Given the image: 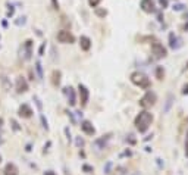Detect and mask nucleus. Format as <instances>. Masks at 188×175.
I'll use <instances>...</instances> for the list:
<instances>
[{
  "mask_svg": "<svg viewBox=\"0 0 188 175\" xmlns=\"http://www.w3.org/2000/svg\"><path fill=\"white\" fill-rule=\"evenodd\" d=\"M46 175H54V172H53V171H47V172H46Z\"/></svg>",
  "mask_w": 188,
  "mask_h": 175,
  "instance_id": "nucleus-32",
  "label": "nucleus"
},
{
  "mask_svg": "<svg viewBox=\"0 0 188 175\" xmlns=\"http://www.w3.org/2000/svg\"><path fill=\"white\" fill-rule=\"evenodd\" d=\"M77 144H78V146H82V144H84V141L81 140V139H78V140H77Z\"/></svg>",
  "mask_w": 188,
  "mask_h": 175,
  "instance_id": "nucleus-30",
  "label": "nucleus"
},
{
  "mask_svg": "<svg viewBox=\"0 0 188 175\" xmlns=\"http://www.w3.org/2000/svg\"><path fill=\"white\" fill-rule=\"evenodd\" d=\"M159 3H160V6L165 9V7H168V0H159Z\"/></svg>",
  "mask_w": 188,
  "mask_h": 175,
  "instance_id": "nucleus-24",
  "label": "nucleus"
},
{
  "mask_svg": "<svg viewBox=\"0 0 188 175\" xmlns=\"http://www.w3.org/2000/svg\"><path fill=\"white\" fill-rule=\"evenodd\" d=\"M0 160H1V156H0Z\"/></svg>",
  "mask_w": 188,
  "mask_h": 175,
  "instance_id": "nucleus-33",
  "label": "nucleus"
},
{
  "mask_svg": "<svg viewBox=\"0 0 188 175\" xmlns=\"http://www.w3.org/2000/svg\"><path fill=\"white\" fill-rule=\"evenodd\" d=\"M84 171H87V172H91V171H93V168H91V166H88V165H84Z\"/></svg>",
  "mask_w": 188,
  "mask_h": 175,
  "instance_id": "nucleus-28",
  "label": "nucleus"
},
{
  "mask_svg": "<svg viewBox=\"0 0 188 175\" xmlns=\"http://www.w3.org/2000/svg\"><path fill=\"white\" fill-rule=\"evenodd\" d=\"M81 130H82L85 134H88V136H93V134L96 133V128L93 127V124L90 122V121H84V122L81 124Z\"/></svg>",
  "mask_w": 188,
  "mask_h": 175,
  "instance_id": "nucleus-9",
  "label": "nucleus"
},
{
  "mask_svg": "<svg viewBox=\"0 0 188 175\" xmlns=\"http://www.w3.org/2000/svg\"><path fill=\"white\" fill-rule=\"evenodd\" d=\"M78 90H80V99H81V105L85 106L87 103H88L90 91H88V88H87L84 84H80V86H78Z\"/></svg>",
  "mask_w": 188,
  "mask_h": 175,
  "instance_id": "nucleus-5",
  "label": "nucleus"
},
{
  "mask_svg": "<svg viewBox=\"0 0 188 175\" xmlns=\"http://www.w3.org/2000/svg\"><path fill=\"white\" fill-rule=\"evenodd\" d=\"M1 81H3V86H4V88H6V90H9V87H10V86H9V83H7V77H4V75H3V77H1Z\"/></svg>",
  "mask_w": 188,
  "mask_h": 175,
  "instance_id": "nucleus-20",
  "label": "nucleus"
},
{
  "mask_svg": "<svg viewBox=\"0 0 188 175\" xmlns=\"http://www.w3.org/2000/svg\"><path fill=\"white\" fill-rule=\"evenodd\" d=\"M51 3H53V7H54V9H59V1H57V0H51Z\"/></svg>",
  "mask_w": 188,
  "mask_h": 175,
  "instance_id": "nucleus-27",
  "label": "nucleus"
},
{
  "mask_svg": "<svg viewBox=\"0 0 188 175\" xmlns=\"http://www.w3.org/2000/svg\"><path fill=\"white\" fill-rule=\"evenodd\" d=\"M152 121H153V115L152 113H149L147 110L140 112V115L135 118V127H137V130L140 133H146L149 130Z\"/></svg>",
  "mask_w": 188,
  "mask_h": 175,
  "instance_id": "nucleus-1",
  "label": "nucleus"
},
{
  "mask_svg": "<svg viewBox=\"0 0 188 175\" xmlns=\"http://www.w3.org/2000/svg\"><path fill=\"white\" fill-rule=\"evenodd\" d=\"M65 93H66V96H68L69 105L75 106V103H77V97H75V91H74V88H72V87H66V88H65Z\"/></svg>",
  "mask_w": 188,
  "mask_h": 175,
  "instance_id": "nucleus-10",
  "label": "nucleus"
},
{
  "mask_svg": "<svg viewBox=\"0 0 188 175\" xmlns=\"http://www.w3.org/2000/svg\"><path fill=\"white\" fill-rule=\"evenodd\" d=\"M51 77H53V84L54 86H59L60 84V72L59 71H53V74H51Z\"/></svg>",
  "mask_w": 188,
  "mask_h": 175,
  "instance_id": "nucleus-17",
  "label": "nucleus"
},
{
  "mask_svg": "<svg viewBox=\"0 0 188 175\" xmlns=\"http://www.w3.org/2000/svg\"><path fill=\"white\" fill-rule=\"evenodd\" d=\"M156 75H157V78L159 80H162L163 78V75H165V71L162 66H157V69H156Z\"/></svg>",
  "mask_w": 188,
  "mask_h": 175,
  "instance_id": "nucleus-19",
  "label": "nucleus"
},
{
  "mask_svg": "<svg viewBox=\"0 0 188 175\" xmlns=\"http://www.w3.org/2000/svg\"><path fill=\"white\" fill-rule=\"evenodd\" d=\"M131 81L138 86V87L141 88H149L150 87V80L144 75V74H141V72H134V74H131Z\"/></svg>",
  "mask_w": 188,
  "mask_h": 175,
  "instance_id": "nucleus-2",
  "label": "nucleus"
},
{
  "mask_svg": "<svg viewBox=\"0 0 188 175\" xmlns=\"http://www.w3.org/2000/svg\"><path fill=\"white\" fill-rule=\"evenodd\" d=\"M80 46H81V49L82 50H90V47H91V40L85 37V35H82L81 38H80Z\"/></svg>",
  "mask_w": 188,
  "mask_h": 175,
  "instance_id": "nucleus-13",
  "label": "nucleus"
},
{
  "mask_svg": "<svg viewBox=\"0 0 188 175\" xmlns=\"http://www.w3.org/2000/svg\"><path fill=\"white\" fill-rule=\"evenodd\" d=\"M31 46H33V41H31V40H28V41L24 44V49H25V56H24V59H30V57H31V53H33Z\"/></svg>",
  "mask_w": 188,
  "mask_h": 175,
  "instance_id": "nucleus-15",
  "label": "nucleus"
},
{
  "mask_svg": "<svg viewBox=\"0 0 188 175\" xmlns=\"http://www.w3.org/2000/svg\"><path fill=\"white\" fill-rule=\"evenodd\" d=\"M28 90V83L24 77H18L16 78V91L18 93H25Z\"/></svg>",
  "mask_w": 188,
  "mask_h": 175,
  "instance_id": "nucleus-7",
  "label": "nucleus"
},
{
  "mask_svg": "<svg viewBox=\"0 0 188 175\" xmlns=\"http://www.w3.org/2000/svg\"><path fill=\"white\" fill-rule=\"evenodd\" d=\"M74 40H75V37L69 31L62 30V31L57 33V41H60V43H74Z\"/></svg>",
  "mask_w": 188,
  "mask_h": 175,
  "instance_id": "nucleus-4",
  "label": "nucleus"
},
{
  "mask_svg": "<svg viewBox=\"0 0 188 175\" xmlns=\"http://www.w3.org/2000/svg\"><path fill=\"white\" fill-rule=\"evenodd\" d=\"M169 46H171L172 49H178L181 44H179V40L176 38V35L172 33L171 35H169Z\"/></svg>",
  "mask_w": 188,
  "mask_h": 175,
  "instance_id": "nucleus-16",
  "label": "nucleus"
},
{
  "mask_svg": "<svg viewBox=\"0 0 188 175\" xmlns=\"http://www.w3.org/2000/svg\"><path fill=\"white\" fill-rule=\"evenodd\" d=\"M37 71H38L40 78H43V71H41V63H40V62H37Z\"/></svg>",
  "mask_w": 188,
  "mask_h": 175,
  "instance_id": "nucleus-23",
  "label": "nucleus"
},
{
  "mask_svg": "<svg viewBox=\"0 0 188 175\" xmlns=\"http://www.w3.org/2000/svg\"><path fill=\"white\" fill-rule=\"evenodd\" d=\"M110 139V134H107V136H103L102 139H99V140H96V143H94V146L100 150V149H104V146H106V143H107V140Z\"/></svg>",
  "mask_w": 188,
  "mask_h": 175,
  "instance_id": "nucleus-14",
  "label": "nucleus"
},
{
  "mask_svg": "<svg viewBox=\"0 0 188 175\" xmlns=\"http://www.w3.org/2000/svg\"><path fill=\"white\" fill-rule=\"evenodd\" d=\"M152 50L156 57H165L166 56V49L160 44V43H153L152 44Z\"/></svg>",
  "mask_w": 188,
  "mask_h": 175,
  "instance_id": "nucleus-6",
  "label": "nucleus"
},
{
  "mask_svg": "<svg viewBox=\"0 0 188 175\" xmlns=\"http://www.w3.org/2000/svg\"><path fill=\"white\" fill-rule=\"evenodd\" d=\"M154 102H156V94H154L153 91H147V93L141 97L140 105L143 106V107H150V106L154 105Z\"/></svg>",
  "mask_w": 188,
  "mask_h": 175,
  "instance_id": "nucleus-3",
  "label": "nucleus"
},
{
  "mask_svg": "<svg viewBox=\"0 0 188 175\" xmlns=\"http://www.w3.org/2000/svg\"><path fill=\"white\" fill-rule=\"evenodd\" d=\"M140 6H141V9H143L144 12H147V13L154 12V1L153 0H141Z\"/></svg>",
  "mask_w": 188,
  "mask_h": 175,
  "instance_id": "nucleus-8",
  "label": "nucleus"
},
{
  "mask_svg": "<svg viewBox=\"0 0 188 175\" xmlns=\"http://www.w3.org/2000/svg\"><path fill=\"white\" fill-rule=\"evenodd\" d=\"M182 93H184V94H188V86H185V87H184Z\"/></svg>",
  "mask_w": 188,
  "mask_h": 175,
  "instance_id": "nucleus-31",
  "label": "nucleus"
},
{
  "mask_svg": "<svg viewBox=\"0 0 188 175\" xmlns=\"http://www.w3.org/2000/svg\"><path fill=\"white\" fill-rule=\"evenodd\" d=\"M44 47H46V43H43V44H41V47H40V54H43V53H44Z\"/></svg>",
  "mask_w": 188,
  "mask_h": 175,
  "instance_id": "nucleus-29",
  "label": "nucleus"
},
{
  "mask_svg": "<svg viewBox=\"0 0 188 175\" xmlns=\"http://www.w3.org/2000/svg\"><path fill=\"white\" fill-rule=\"evenodd\" d=\"M110 166H112V163L109 162V163L106 165V168H104V172H106V174H110V172H109V171H110Z\"/></svg>",
  "mask_w": 188,
  "mask_h": 175,
  "instance_id": "nucleus-26",
  "label": "nucleus"
},
{
  "mask_svg": "<svg viewBox=\"0 0 188 175\" xmlns=\"http://www.w3.org/2000/svg\"><path fill=\"white\" fill-rule=\"evenodd\" d=\"M96 13H97L99 16H106V15H107V12L103 10V9H96Z\"/></svg>",
  "mask_w": 188,
  "mask_h": 175,
  "instance_id": "nucleus-21",
  "label": "nucleus"
},
{
  "mask_svg": "<svg viewBox=\"0 0 188 175\" xmlns=\"http://www.w3.org/2000/svg\"><path fill=\"white\" fill-rule=\"evenodd\" d=\"M31 115H33V109L28 105H22L19 107V116H22V118H30Z\"/></svg>",
  "mask_w": 188,
  "mask_h": 175,
  "instance_id": "nucleus-11",
  "label": "nucleus"
},
{
  "mask_svg": "<svg viewBox=\"0 0 188 175\" xmlns=\"http://www.w3.org/2000/svg\"><path fill=\"white\" fill-rule=\"evenodd\" d=\"M173 9H175V10H182V9H184V4H175Z\"/></svg>",
  "mask_w": 188,
  "mask_h": 175,
  "instance_id": "nucleus-25",
  "label": "nucleus"
},
{
  "mask_svg": "<svg viewBox=\"0 0 188 175\" xmlns=\"http://www.w3.org/2000/svg\"><path fill=\"white\" fill-rule=\"evenodd\" d=\"M4 175H18L19 172V169H18V166L15 163H7L6 166H4Z\"/></svg>",
  "mask_w": 188,
  "mask_h": 175,
  "instance_id": "nucleus-12",
  "label": "nucleus"
},
{
  "mask_svg": "<svg viewBox=\"0 0 188 175\" xmlns=\"http://www.w3.org/2000/svg\"><path fill=\"white\" fill-rule=\"evenodd\" d=\"M172 103H173V96L169 94V96H168V100H166V105H165V107H163V112H165V113H168V112H169Z\"/></svg>",
  "mask_w": 188,
  "mask_h": 175,
  "instance_id": "nucleus-18",
  "label": "nucleus"
},
{
  "mask_svg": "<svg viewBox=\"0 0 188 175\" xmlns=\"http://www.w3.org/2000/svg\"><path fill=\"white\" fill-rule=\"evenodd\" d=\"M102 0H88V3H90V6H93V7H96L99 3H100Z\"/></svg>",
  "mask_w": 188,
  "mask_h": 175,
  "instance_id": "nucleus-22",
  "label": "nucleus"
}]
</instances>
